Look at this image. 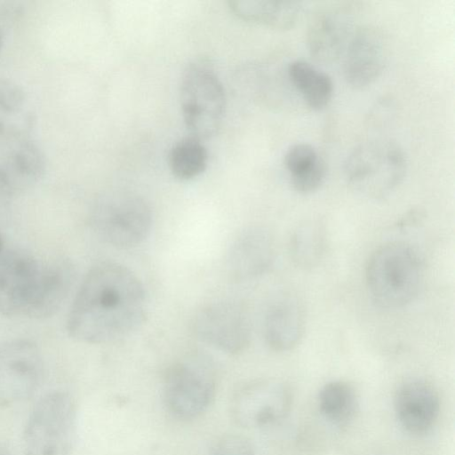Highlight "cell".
I'll return each instance as SVG.
<instances>
[{"instance_id": "obj_1", "label": "cell", "mask_w": 455, "mask_h": 455, "mask_svg": "<svg viewBox=\"0 0 455 455\" xmlns=\"http://www.w3.org/2000/svg\"><path fill=\"white\" fill-rule=\"evenodd\" d=\"M147 299L137 275L116 262H101L85 275L71 306L67 330L88 344L122 339L144 322Z\"/></svg>"}, {"instance_id": "obj_2", "label": "cell", "mask_w": 455, "mask_h": 455, "mask_svg": "<svg viewBox=\"0 0 455 455\" xmlns=\"http://www.w3.org/2000/svg\"><path fill=\"white\" fill-rule=\"evenodd\" d=\"M72 280L66 263H46L23 251H4L0 256V314L48 317L62 305Z\"/></svg>"}, {"instance_id": "obj_3", "label": "cell", "mask_w": 455, "mask_h": 455, "mask_svg": "<svg viewBox=\"0 0 455 455\" xmlns=\"http://www.w3.org/2000/svg\"><path fill=\"white\" fill-rule=\"evenodd\" d=\"M365 275L371 298L387 308H397L412 301L422 282L419 259L403 242L387 243L377 249L368 261Z\"/></svg>"}, {"instance_id": "obj_4", "label": "cell", "mask_w": 455, "mask_h": 455, "mask_svg": "<svg viewBox=\"0 0 455 455\" xmlns=\"http://www.w3.org/2000/svg\"><path fill=\"white\" fill-rule=\"evenodd\" d=\"M407 169L403 148L391 140H371L356 146L344 163L348 186L370 199H380L402 182Z\"/></svg>"}, {"instance_id": "obj_5", "label": "cell", "mask_w": 455, "mask_h": 455, "mask_svg": "<svg viewBox=\"0 0 455 455\" xmlns=\"http://www.w3.org/2000/svg\"><path fill=\"white\" fill-rule=\"evenodd\" d=\"M181 112L192 137L209 139L220 129L226 108L224 87L206 61L190 63L180 85Z\"/></svg>"}, {"instance_id": "obj_6", "label": "cell", "mask_w": 455, "mask_h": 455, "mask_svg": "<svg viewBox=\"0 0 455 455\" xmlns=\"http://www.w3.org/2000/svg\"><path fill=\"white\" fill-rule=\"evenodd\" d=\"M89 218L92 228L101 240L123 249L140 244L152 226L148 204L138 194L125 190L101 196Z\"/></svg>"}, {"instance_id": "obj_7", "label": "cell", "mask_w": 455, "mask_h": 455, "mask_svg": "<svg viewBox=\"0 0 455 455\" xmlns=\"http://www.w3.org/2000/svg\"><path fill=\"white\" fill-rule=\"evenodd\" d=\"M76 432L72 397L53 392L42 397L32 411L24 431L26 455H68Z\"/></svg>"}, {"instance_id": "obj_8", "label": "cell", "mask_w": 455, "mask_h": 455, "mask_svg": "<svg viewBox=\"0 0 455 455\" xmlns=\"http://www.w3.org/2000/svg\"><path fill=\"white\" fill-rule=\"evenodd\" d=\"M216 394L212 366L202 358H188L172 365L163 381V399L169 413L180 420L204 414Z\"/></svg>"}, {"instance_id": "obj_9", "label": "cell", "mask_w": 455, "mask_h": 455, "mask_svg": "<svg viewBox=\"0 0 455 455\" xmlns=\"http://www.w3.org/2000/svg\"><path fill=\"white\" fill-rule=\"evenodd\" d=\"M292 395L283 381L263 379L250 381L233 395L230 412L243 427L261 428L278 423L290 412Z\"/></svg>"}, {"instance_id": "obj_10", "label": "cell", "mask_w": 455, "mask_h": 455, "mask_svg": "<svg viewBox=\"0 0 455 455\" xmlns=\"http://www.w3.org/2000/svg\"><path fill=\"white\" fill-rule=\"evenodd\" d=\"M192 329L201 341L227 354L243 351L251 337L246 309L231 300L211 302L202 307L193 318Z\"/></svg>"}, {"instance_id": "obj_11", "label": "cell", "mask_w": 455, "mask_h": 455, "mask_svg": "<svg viewBox=\"0 0 455 455\" xmlns=\"http://www.w3.org/2000/svg\"><path fill=\"white\" fill-rule=\"evenodd\" d=\"M43 361L38 347L28 339L0 345V405L29 398L42 377Z\"/></svg>"}, {"instance_id": "obj_12", "label": "cell", "mask_w": 455, "mask_h": 455, "mask_svg": "<svg viewBox=\"0 0 455 455\" xmlns=\"http://www.w3.org/2000/svg\"><path fill=\"white\" fill-rule=\"evenodd\" d=\"M355 30L354 16L347 6L320 10L313 16L307 31L310 55L323 63L337 60L343 56Z\"/></svg>"}, {"instance_id": "obj_13", "label": "cell", "mask_w": 455, "mask_h": 455, "mask_svg": "<svg viewBox=\"0 0 455 455\" xmlns=\"http://www.w3.org/2000/svg\"><path fill=\"white\" fill-rule=\"evenodd\" d=\"M386 57V40L379 28H356L342 56L346 81L355 88L370 85L380 76Z\"/></svg>"}, {"instance_id": "obj_14", "label": "cell", "mask_w": 455, "mask_h": 455, "mask_svg": "<svg viewBox=\"0 0 455 455\" xmlns=\"http://www.w3.org/2000/svg\"><path fill=\"white\" fill-rule=\"evenodd\" d=\"M275 244L271 233L253 226L242 231L232 242L226 255V269L235 280L254 279L272 266Z\"/></svg>"}, {"instance_id": "obj_15", "label": "cell", "mask_w": 455, "mask_h": 455, "mask_svg": "<svg viewBox=\"0 0 455 455\" xmlns=\"http://www.w3.org/2000/svg\"><path fill=\"white\" fill-rule=\"evenodd\" d=\"M394 404L400 425L413 435L429 431L435 425L440 410L435 388L421 379H411L400 385Z\"/></svg>"}, {"instance_id": "obj_16", "label": "cell", "mask_w": 455, "mask_h": 455, "mask_svg": "<svg viewBox=\"0 0 455 455\" xmlns=\"http://www.w3.org/2000/svg\"><path fill=\"white\" fill-rule=\"evenodd\" d=\"M305 326V315L299 299L291 293L279 295L267 309L264 336L274 350L292 349L299 342Z\"/></svg>"}, {"instance_id": "obj_17", "label": "cell", "mask_w": 455, "mask_h": 455, "mask_svg": "<svg viewBox=\"0 0 455 455\" xmlns=\"http://www.w3.org/2000/svg\"><path fill=\"white\" fill-rule=\"evenodd\" d=\"M4 142L0 170L16 192L37 183L45 172L46 162L41 148L27 137Z\"/></svg>"}, {"instance_id": "obj_18", "label": "cell", "mask_w": 455, "mask_h": 455, "mask_svg": "<svg viewBox=\"0 0 455 455\" xmlns=\"http://www.w3.org/2000/svg\"><path fill=\"white\" fill-rule=\"evenodd\" d=\"M228 7L243 20L276 29L292 28L302 10L300 2L291 0H232Z\"/></svg>"}, {"instance_id": "obj_19", "label": "cell", "mask_w": 455, "mask_h": 455, "mask_svg": "<svg viewBox=\"0 0 455 455\" xmlns=\"http://www.w3.org/2000/svg\"><path fill=\"white\" fill-rule=\"evenodd\" d=\"M283 164L291 185L299 193H312L325 180L326 162L310 144L297 143L291 146L284 155Z\"/></svg>"}, {"instance_id": "obj_20", "label": "cell", "mask_w": 455, "mask_h": 455, "mask_svg": "<svg viewBox=\"0 0 455 455\" xmlns=\"http://www.w3.org/2000/svg\"><path fill=\"white\" fill-rule=\"evenodd\" d=\"M287 73L291 83L310 108L321 110L328 106L333 94V83L328 74L301 60L291 62Z\"/></svg>"}, {"instance_id": "obj_21", "label": "cell", "mask_w": 455, "mask_h": 455, "mask_svg": "<svg viewBox=\"0 0 455 455\" xmlns=\"http://www.w3.org/2000/svg\"><path fill=\"white\" fill-rule=\"evenodd\" d=\"M32 125L26 96L14 83L0 78V140L26 137Z\"/></svg>"}, {"instance_id": "obj_22", "label": "cell", "mask_w": 455, "mask_h": 455, "mask_svg": "<svg viewBox=\"0 0 455 455\" xmlns=\"http://www.w3.org/2000/svg\"><path fill=\"white\" fill-rule=\"evenodd\" d=\"M317 404L326 420L336 427H344L349 424L355 415L357 397L348 383L333 380L321 388Z\"/></svg>"}, {"instance_id": "obj_23", "label": "cell", "mask_w": 455, "mask_h": 455, "mask_svg": "<svg viewBox=\"0 0 455 455\" xmlns=\"http://www.w3.org/2000/svg\"><path fill=\"white\" fill-rule=\"evenodd\" d=\"M326 228L322 220H308L292 233L290 252L293 262L303 268L316 266L325 251Z\"/></svg>"}, {"instance_id": "obj_24", "label": "cell", "mask_w": 455, "mask_h": 455, "mask_svg": "<svg viewBox=\"0 0 455 455\" xmlns=\"http://www.w3.org/2000/svg\"><path fill=\"white\" fill-rule=\"evenodd\" d=\"M168 161L172 174L180 180H188L205 170L208 154L201 140L190 136L172 146Z\"/></svg>"}, {"instance_id": "obj_25", "label": "cell", "mask_w": 455, "mask_h": 455, "mask_svg": "<svg viewBox=\"0 0 455 455\" xmlns=\"http://www.w3.org/2000/svg\"><path fill=\"white\" fill-rule=\"evenodd\" d=\"M212 455H256L251 443L239 435H227L215 443Z\"/></svg>"}, {"instance_id": "obj_26", "label": "cell", "mask_w": 455, "mask_h": 455, "mask_svg": "<svg viewBox=\"0 0 455 455\" xmlns=\"http://www.w3.org/2000/svg\"><path fill=\"white\" fill-rule=\"evenodd\" d=\"M14 194L15 191L13 190L8 179L0 170V212L7 209Z\"/></svg>"}, {"instance_id": "obj_27", "label": "cell", "mask_w": 455, "mask_h": 455, "mask_svg": "<svg viewBox=\"0 0 455 455\" xmlns=\"http://www.w3.org/2000/svg\"><path fill=\"white\" fill-rule=\"evenodd\" d=\"M4 241L2 235L0 234V256L4 252Z\"/></svg>"}, {"instance_id": "obj_28", "label": "cell", "mask_w": 455, "mask_h": 455, "mask_svg": "<svg viewBox=\"0 0 455 455\" xmlns=\"http://www.w3.org/2000/svg\"><path fill=\"white\" fill-rule=\"evenodd\" d=\"M0 44H1V36H0Z\"/></svg>"}]
</instances>
